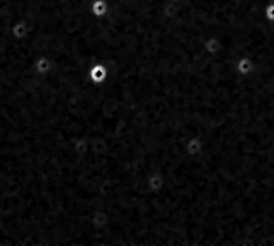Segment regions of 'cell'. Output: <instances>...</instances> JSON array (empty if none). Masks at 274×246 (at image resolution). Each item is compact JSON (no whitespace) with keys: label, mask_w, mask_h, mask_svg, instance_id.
Listing matches in <instances>:
<instances>
[{"label":"cell","mask_w":274,"mask_h":246,"mask_svg":"<svg viewBox=\"0 0 274 246\" xmlns=\"http://www.w3.org/2000/svg\"><path fill=\"white\" fill-rule=\"evenodd\" d=\"M107 77H109V68L106 64L95 63L94 66H91V69H89V79H91L92 84L100 86L107 80Z\"/></svg>","instance_id":"obj_1"},{"label":"cell","mask_w":274,"mask_h":246,"mask_svg":"<svg viewBox=\"0 0 274 246\" xmlns=\"http://www.w3.org/2000/svg\"><path fill=\"white\" fill-rule=\"evenodd\" d=\"M33 69L36 74H39V76H48V74H51V71H53V59L46 54L38 56L33 61Z\"/></svg>","instance_id":"obj_2"},{"label":"cell","mask_w":274,"mask_h":246,"mask_svg":"<svg viewBox=\"0 0 274 246\" xmlns=\"http://www.w3.org/2000/svg\"><path fill=\"white\" fill-rule=\"evenodd\" d=\"M109 12L107 0H92L91 2V13L95 18H103Z\"/></svg>","instance_id":"obj_3"}]
</instances>
